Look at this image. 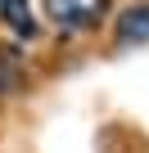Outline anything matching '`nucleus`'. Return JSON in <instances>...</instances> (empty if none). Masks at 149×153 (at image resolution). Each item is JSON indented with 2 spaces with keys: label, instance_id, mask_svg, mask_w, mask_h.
I'll return each instance as SVG.
<instances>
[{
  "label": "nucleus",
  "instance_id": "nucleus-1",
  "mask_svg": "<svg viewBox=\"0 0 149 153\" xmlns=\"http://www.w3.org/2000/svg\"><path fill=\"white\" fill-rule=\"evenodd\" d=\"M41 9L59 36H91L109 23L113 0H41Z\"/></svg>",
  "mask_w": 149,
  "mask_h": 153
},
{
  "label": "nucleus",
  "instance_id": "nucleus-2",
  "mask_svg": "<svg viewBox=\"0 0 149 153\" xmlns=\"http://www.w3.org/2000/svg\"><path fill=\"white\" fill-rule=\"evenodd\" d=\"M113 41L118 45H149V0L127 5L113 23Z\"/></svg>",
  "mask_w": 149,
  "mask_h": 153
},
{
  "label": "nucleus",
  "instance_id": "nucleus-3",
  "mask_svg": "<svg viewBox=\"0 0 149 153\" xmlns=\"http://www.w3.org/2000/svg\"><path fill=\"white\" fill-rule=\"evenodd\" d=\"M0 23H5L18 41H36L41 36V18L32 9V0H0Z\"/></svg>",
  "mask_w": 149,
  "mask_h": 153
},
{
  "label": "nucleus",
  "instance_id": "nucleus-4",
  "mask_svg": "<svg viewBox=\"0 0 149 153\" xmlns=\"http://www.w3.org/2000/svg\"><path fill=\"white\" fill-rule=\"evenodd\" d=\"M23 86V63L14 59V50H0V95H14Z\"/></svg>",
  "mask_w": 149,
  "mask_h": 153
}]
</instances>
